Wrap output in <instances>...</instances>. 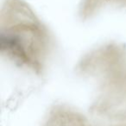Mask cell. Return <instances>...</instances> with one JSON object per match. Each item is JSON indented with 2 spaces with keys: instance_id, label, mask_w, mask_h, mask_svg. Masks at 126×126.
<instances>
[{
  "instance_id": "obj_1",
  "label": "cell",
  "mask_w": 126,
  "mask_h": 126,
  "mask_svg": "<svg viewBox=\"0 0 126 126\" xmlns=\"http://www.w3.org/2000/svg\"><path fill=\"white\" fill-rule=\"evenodd\" d=\"M16 20H7L2 26V44L6 43L7 54L21 66L35 72L42 68L47 50V35L29 8L21 5V12L15 14Z\"/></svg>"
}]
</instances>
